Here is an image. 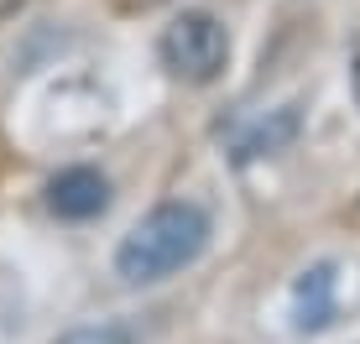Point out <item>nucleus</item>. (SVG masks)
<instances>
[{"mask_svg":"<svg viewBox=\"0 0 360 344\" xmlns=\"http://www.w3.org/2000/svg\"><path fill=\"white\" fill-rule=\"evenodd\" d=\"M297 136V105H282L271 110V120H262V126H251L240 141H235V162H251V157H271L282 152Z\"/></svg>","mask_w":360,"mask_h":344,"instance_id":"5","label":"nucleus"},{"mask_svg":"<svg viewBox=\"0 0 360 344\" xmlns=\"http://www.w3.org/2000/svg\"><path fill=\"white\" fill-rule=\"evenodd\" d=\"M157 53H162L167 73H178L183 84H209V79L225 73L230 37H225V27H219L209 11H183V16L162 32Z\"/></svg>","mask_w":360,"mask_h":344,"instance_id":"2","label":"nucleus"},{"mask_svg":"<svg viewBox=\"0 0 360 344\" xmlns=\"http://www.w3.org/2000/svg\"><path fill=\"white\" fill-rule=\"evenodd\" d=\"M334 266H308L297 277V292H292V324L303 334H319V329L334 324Z\"/></svg>","mask_w":360,"mask_h":344,"instance_id":"4","label":"nucleus"},{"mask_svg":"<svg viewBox=\"0 0 360 344\" xmlns=\"http://www.w3.org/2000/svg\"><path fill=\"white\" fill-rule=\"evenodd\" d=\"M11 6H16V0H0V11H11Z\"/></svg>","mask_w":360,"mask_h":344,"instance_id":"8","label":"nucleus"},{"mask_svg":"<svg viewBox=\"0 0 360 344\" xmlns=\"http://www.w3.org/2000/svg\"><path fill=\"white\" fill-rule=\"evenodd\" d=\"M105 204H110V183L94 167H68L47 183V209L58 219H94L105 214Z\"/></svg>","mask_w":360,"mask_h":344,"instance_id":"3","label":"nucleus"},{"mask_svg":"<svg viewBox=\"0 0 360 344\" xmlns=\"http://www.w3.org/2000/svg\"><path fill=\"white\" fill-rule=\"evenodd\" d=\"M58 344H136V339L115 324H84V329H68Z\"/></svg>","mask_w":360,"mask_h":344,"instance_id":"6","label":"nucleus"},{"mask_svg":"<svg viewBox=\"0 0 360 344\" xmlns=\"http://www.w3.org/2000/svg\"><path fill=\"white\" fill-rule=\"evenodd\" d=\"M131 6H162V0H131Z\"/></svg>","mask_w":360,"mask_h":344,"instance_id":"7","label":"nucleus"},{"mask_svg":"<svg viewBox=\"0 0 360 344\" xmlns=\"http://www.w3.org/2000/svg\"><path fill=\"white\" fill-rule=\"evenodd\" d=\"M209 245V219L198 204H157L141 225L120 240L115 272L120 282H162L183 266H193Z\"/></svg>","mask_w":360,"mask_h":344,"instance_id":"1","label":"nucleus"}]
</instances>
